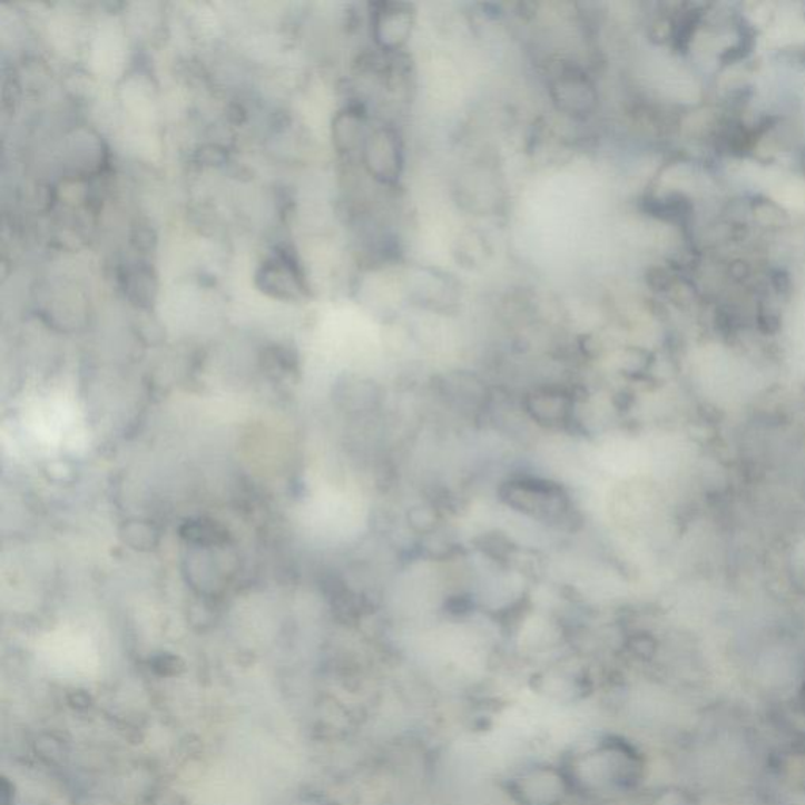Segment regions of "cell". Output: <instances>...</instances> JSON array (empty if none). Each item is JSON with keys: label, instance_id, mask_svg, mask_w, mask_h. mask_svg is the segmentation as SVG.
<instances>
[{"label": "cell", "instance_id": "cell-1", "mask_svg": "<svg viewBox=\"0 0 805 805\" xmlns=\"http://www.w3.org/2000/svg\"><path fill=\"white\" fill-rule=\"evenodd\" d=\"M560 762L573 785L576 799L581 801L635 792L645 776L642 752L620 735H602Z\"/></svg>", "mask_w": 805, "mask_h": 805}, {"label": "cell", "instance_id": "cell-2", "mask_svg": "<svg viewBox=\"0 0 805 805\" xmlns=\"http://www.w3.org/2000/svg\"><path fill=\"white\" fill-rule=\"evenodd\" d=\"M502 788L514 805H567L575 799L573 785L560 760L526 763L502 782Z\"/></svg>", "mask_w": 805, "mask_h": 805}, {"label": "cell", "instance_id": "cell-3", "mask_svg": "<svg viewBox=\"0 0 805 805\" xmlns=\"http://www.w3.org/2000/svg\"><path fill=\"white\" fill-rule=\"evenodd\" d=\"M365 158L370 174L385 185L399 181L403 171V145L395 129L381 128L369 136Z\"/></svg>", "mask_w": 805, "mask_h": 805}, {"label": "cell", "instance_id": "cell-4", "mask_svg": "<svg viewBox=\"0 0 805 805\" xmlns=\"http://www.w3.org/2000/svg\"><path fill=\"white\" fill-rule=\"evenodd\" d=\"M373 13V33L376 43L385 51H399L410 40L414 29L415 11L410 3H377Z\"/></svg>", "mask_w": 805, "mask_h": 805}, {"label": "cell", "instance_id": "cell-5", "mask_svg": "<svg viewBox=\"0 0 805 805\" xmlns=\"http://www.w3.org/2000/svg\"><path fill=\"white\" fill-rule=\"evenodd\" d=\"M552 95L559 108L571 116H583L595 108L597 91L586 75L573 68H565L552 84Z\"/></svg>", "mask_w": 805, "mask_h": 805}, {"label": "cell", "instance_id": "cell-6", "mask_svg": "<svg viewBox=\"0 0 805 805\" xmlns=\"http://www.w3.org/2000/svg\"><path fill=\"white\" fill-rule=\"evenodd\" d=\"M528 411L537 422L559 425L570 415L571 399L560 391H538L528 396Z\"/></svg>", "mask_w": 805, "mask_h": 805}, {"label": "cell", "instance_id": "cell-7", "mask_svg": "<svg viewBox=\"0 0 805 805\" xmlns=\"http://www.w3.org/2000/svg\"><path fill=\"white\" fill-rule=\"evenodd\" d=\"M179 533L189 543L204 544V547L223 544L228 538L227 530L223 526L216 524V521H212V519H190V521L183 524Z\"/></svg>", "mask_w": 805, "mask_h": 805}, {"label": "cell", "instance_id": "cell-8", "mask_svg": "<svg viewBox=\"0 0 805 805\" xmlns=\"http://www.w3.org/2000/svg\"><path fill=\"white\" fill-rule=\"evenodd\" d=\"M124 538L129 547L137 549V551H148L158 543V532L151 524L147 522L136 521L128 522L124 528Z\"/></svg>", "mask_w": 805, "mask_h": 805}, {"label": "cell", "instance_id": "cell-9", "mask_svg": "<svg viewBox=\"0 0 805 805\" xmlns=\"http://www.w3.org/2000/svg\"><path fill=\"white\" fill-rule=\"evenodd\" d=\"M408 524L419 536H431L436 529L439 522V514L436 509L429 503H421V505L412 507L406 514Z\"/></svg>", "mask_w": 805, "mask_h": 805}, {"label": "cell", "instance_id": "cell-10", "mask_svg": "<svg viewBox=\"0 0 805 805\" xmlns=\"http://www.w3.org/2000/svg\"><path fill=\"white\" fill-rule=\"evenodd\" d=\"M647 805H697V801L688 789L667 787L651 795Z\"/></svg>", "mask_w": 805, "mask_h": 805}]
</instances>
